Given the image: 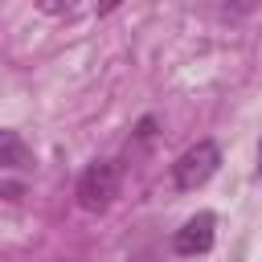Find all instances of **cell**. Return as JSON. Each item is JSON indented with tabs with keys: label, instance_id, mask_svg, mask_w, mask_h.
Here are the masks:
<instances>
[{
	"label": "cell",
	"instance_id": "6da1fadb",
	"mask_svg": "<svg viewBox=\"0 0 262 262\" xmlns=\"http://www.w3.org/2000/svg\"><path fill=\"white\" fill-rule=\"evenodd\" d=\"M115 196H119V164L115 160H98L78 176V205L86 213H106Z\"/></svg>",
	"mask_w": 262,
	"mask_h": 262
},
{
	"label": "cell",
	"instance_id": "3957f363",
	"mask_svg": "<svg viewBox=\"0 0 262 262\" xmlns=\"http://www.w3.org/2000/svg\"><path fill=\"white\" fill-rule=\"evenodd\" d=\"M213 237H217V217L213 213H196L188 217L176 233H172V250L192 258V254H209L213 250Z\"/></svg>",
	"mask_w": 262,
	"mask_h": 262
},
{
	"label": "cell",
	"instance_id": "277c9868",
	"mask_svg": "<svg viewBox=\"0 0 262 262\" xmlns=\"http://www.w3.org/2000/svg\"><path fill=\"white\" fill-rule=\"evenodd\" d=\"M0 168H33L29 143L16 131H8V127H0Z\"/></svg>",
	"mask_w": 262,
	"mask_h": 262
},
{
	"label": "cell",
	"instance_id": "8992f818",
	"mask_svg": "<svg viewBox=\"0 0 262 262\" xmlns=\"http://www.w3.org/2000/svg\"><path fill=\"white\" fill-rule=\"evenodd\" d=\"M258 176H262V143H258Z\"/></svg>",
	"mask_w": 262,
	"mask_h": 262
},
{
	"label": "cell",
	"instance_id": "5b68a950",
	"mask_svg": "<svg viewBox=\"0 0 262 262\" xmlns=\"http://www.w3.org/2000/svg\"><path fill=\"white\" fill-rule=\"evenodd\" d=\"M0 196H8V201L20 196V184H0Z\"/></svg>",
	"mask_w": 262,
	"mask_h": 262
},
{
	"label": "cell",
	"instance_id": "7a4b0ae2",
	"mask_svg": "<svg viewBox=\"0 0 262 262\" xmlns=\"http://www.w3.org/2000/svg\"><path fill=\"white\" fill-rule=\"evenodd\" d=\"M217 164H221L217 143H213V139H201V143H192V147L172 164V184L184 188V192H192V188H201V184L217 172Z\"/></svg>",
	"mask_w": 262,
	"mask_h": 262
}]
</instances>
